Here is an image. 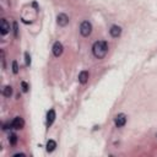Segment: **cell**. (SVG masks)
<instances>
[{
    "instance_id": "9",
    "label": "cell",
    "mask_w": 157,
    "mask_h": 157,
    "mask_svg": "<svg viewBox=\"0 0 157 157\" xmlns=\"http://www.w3.org/2000/svg\"><path fill=\"white\" fill-rule=\"evenodd\" d=\"M88 71H81L80 74H78V82L80 84H82V85H85L87 81H88Z\"/></svg>"
},
{
    "instance_id": "6",
    "label": "cell",
    "mask_w": 157,
    "mask_h": 157,
    "mask_svg": "<svg viewBox=\"0 0 157 157\" xmlns=\"http://www.w3.org/2000/svg\"><path fill=\"white\" fill-rule=\"evenodd\" d=\"M9 31H10V25L8 24V21L5 18H3L2 24H0V33H2L3 36H5V34L9 33Z\"/></svg>"
},
{
    "instance_id": "10",
    "label": "cell",
    "mask_w": 157,
    "mask_h": 157,
    "mask_svg": "<svg viewBox=\"0 0 157 157\" xmlns=\"http://www.w3.org/2000/svg\"><path fill=\"white\" fill-rule=\"evenodd\" d=\"M54 120H55V112H54V109H50L47 114V125L50 127L54 123Z\"/></svg>"
},
{
    "instance_id": "15",
    "label": "cell",
    "mask_w": 157,
    "mask_h": 157,
    "mask_svg": "<svg viewBox=\"0 0 157 157\" xmlns=\"http://www.w3.org/2000/svg\"><path fill=\"white\" fill-rule=\"evenodd\" d=\"M25 56H26V65H27V66H30V64H31V56H30V54H28V53H26V54H25Z\"/></svg>"
},
{
    "instance_id": "3",
    "label": "cell",
    "mask_w": 157,
    "mask_h": 157,
    "mask_svg": "<svg viewBox=\"0 0 157 157\" xmlns=\"http://www.w3.org/2000/svg\"><path fill=\"white\" fill-rule=\"evenodd\" d=\"M127 123V115L124 113H120V114H118L115 118H114V124L117 128H122L124 127Z\"/></svg>"
},
{
    "instance_id": "12",
    "label": "cell",
    "mask_w": 157,
    "mask_h": 157,
    "mask_svg": "<svg viewBox=\"0 0 157 157\" xmlns=\"http://www.w3.org/2000/svg\"><path fill=\"white\" fill-rule=\"evenodd\" d=\"M3 95H4L5 97H10V96L12 95V88H11V86H5L4 90H3Z\"/></svg>"
},
{
    "instance_id": "13",
    "label": "cell",
    "mask_w": 157,
    "mask_h": 157,
    "mask_svg": "<svg viewBox=\"0 0 157 157\" xmlns=\"http://www.w3.org/2000/svg\"><path fill=\"white\" fill-rule=\"evenodd\" d=\"M9 143H10L11 145H16V143H17V136H16V134H10V136H9Z\"/></svg>"
},
{
    "instance_id": "7",
    "label": "cell",
    "mask_w": 157,
    "mask_h": 157,
    "mask_svg": "<svg viewBox=\"0 0 157 157\" xmlns=\"http://www.w3.org/2000/svg\"><path fill=\"white\" fill-rule=\"evenodd\" d=\"M63 49L64 48H63V44L60 42H55L53 46V54L55 56H60L63 54Z\"/></svg>"
},
{
    "instance_id": "19",
    "label": "cell",
    "mask_w": 157,
    "mask_h": 157,
    "mask_svg": "<svg viewBox=\"0 0 157 157\" xmlns=\"http://www.w3.org/2000/svg\"><path fill=\"white\" fill-rule=\"evenodd\" d=\"M156 136H157V135H156Z\"/></svg>"
},
{
    "instance_id": "16",
    "label": "cell",
    "mask_w": 157,
    "mask_h": 157,
    "mask_svg": "<svg viewBox=\"0 0 157 157\" xmlns=\"http://www.w3.org/2000/svg\"><path fill=\"white\" fill-rule=\"evenodd\" d=\"M14 34H15V37H17V36H18V31H17V24H16V22H14Z\"/></svg>"
},
{
    "instance_id": "8",
    "label": "cell",
    "mask_w": 157,
    "mask_h": 157,
    "mask_svg": "<svg viewBox=\"0 0 157 157\" xmlns=\"http://www.w3.org/2000/svg\"><path fill=\"white\" fill-rule=\"evenodd\" d=\"M109 33H111V36L112 37H114V38H118L120 34H122V28L119 27V26H117V25H114V26H112L111 27V30H109Z\"/></svg>"
},
{
    "instance_id": "4",
    "label": "cell",
    "mask_w": 157,
    "mask_h": 157,
    "mask_svg": "<svg viewBox=\"0 0 157 157\" xmlns=\"http://www.w3.org/2000/svg\"><path fill=\"white\" fill-rule=\"evenodd\" d=\"M56 22H58L59 26L64 27V26H66L69 24V17L65 14H59L58 17H56Z\"/></svg>"
},
{
    "instance_id": "17",
    "label": "cell",
    "mask_w": 157,
    "mask_h": 157,
    "mask_svg": "<svg viewBox=\"0 0 157 157\" xmlns=\"http://www.w3.org/2000/svg\"><path fill=\"white\" fill-rule=\"evenodd\" d=\"M21 86H22L24 92H27V91H28V85H27L26 82H22V84H21Z\"/></svg>"
},
{
    "instance_id": "2",
    "label": "cell",
    "mask_w": 157,
    "mask_h": 157,
    "mask_svg": "<svg viewBox=\"0 0 157 157\" xmlns=\"http://www.w3.org/2000/svg\"><path fill=\"white\" fill-rule=\"evenodd\" d=\"M92 32V25L88 22V21H84L80 26V33L84 36V37H88Z\"/></svg>"
},
{
    "instance_id": "5",
    "label": "cell",
    "mask_w": 157,
    "mask_h": 157,
    "mask_svg": "<svg viewBox=\"0 0 157 157\" xmlns=\"http://www.w3.org/2000/svg\"><path fill=\"white\" fill-rule=\"evenodd\" d=\"M24 125H25V122H24V119L21 117H16L15 119L11 122V127L14 129H22Z\"/></svg>"
},
{
    "instance_id": "1",
    "label": "cell",
    "mask_w": 157,
    "mask_h": 157,
    "mask_svg": "<svg viewBox=\"0 0 157 157\" xmlns=\"http://www.w3.org/2000/svg\"><path fill=\"white\" fill-rule=\"evenodd\" d=\"M107 52H108V44H107L106 41H97V42H95V44L92 47V53H93V55L96 58H98V59L104 58Z\"/></svg>"
},
{
    "instance_id": "14",
    "label": "cell",
    "mask_w": 157,
    "mask_h": 157,
    "mask_svg": "<svg viewBox=\"0 0 157 157\" xmlns=\"http://www.w3.org/2000/svg\"><path fill=\"white\" fill-rule=\"evenodd\" d=\"M12 71H14V74H17V72H18V65H17V62H12Z\"/></svg>"
},
{
    "instance_id": "18",
    "label": "cell",
    "mask_w": 157,
    "mask_h": 157,
    "mask_svg": "<svg viewBox=\"0 0 157 157\" xmlns=\"http://www.w3.org/2000/svg\"><path fill=\"white\" fill-rule=\"evenodd\" d=\"M18 156H22V157H24L25 155H24V153H16V155H14V157H18Z\"/></svg>"
},
{
    "instance_id": "11",
    "label": "cell",
    "mask_w": 157,
    "mask_h": 157,
    "mask_svg": "<svg viewBox=\"0 0 157 157\" xmlns=\"http://www.w3.org/2000/svg\"><path fill=\"white\" fill-rule=\"evenodd\" d=\"M55 147H56V143H55L54 140H49V141L47 143V151H48V152L54 151Z\"/></svg>"
}]
</instances>
